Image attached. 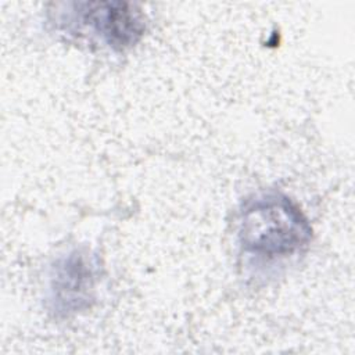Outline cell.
Returning <instances> with one entry per match:
<instances>
[{
    "mask_svg": "<svg viewBox=\"0 0 355 355\" xmlns=\"http://www.w3.org/2000/svg\"><path fill=\"white\" fill-rule=\"evenodd\" d=\"M241 247L263 257H287L308 247L312 227L287 196L268 193L250 200L240 215Z\"/></svg>",
    "mask_w": 355,
    "mask_h": 355,
    "instance_id": "6da1fadb",
    "label": "cell"
},
{
    "mask_svg": "<svg viewBox=\"0 0 355 355\" xmlns=\"http://www.w3.org/2000/svg\"><path fill=\"white\" fill-rule=\"evenodd\" d=\"M97 280L93 258L82 251H71L53 266L50 302L55 315L69 316L90 308Z\"/></svg>",
    "mask_w": 355,
    "mask_h": 355,
    "instance_id": "7a4b0ae2",
    "label": "cell"
},
{
    "mask_svg": "<svg viewBox=\"0 0 355 355\" xmlns=\"http://www.w3.org/2000/svg\"><path fill=\"white\" fill-rule=\"evenodd\" d=\"M73 11L87 26L101 36L115 50L135 46L146 31L141 10L135 4L121 1L73 3Z\"/></svg>",
    "mask_w": 355,
    "mask_h": 355,
    "instance_id": "3957f363",
    "label": "cell"
}]
</instances>
